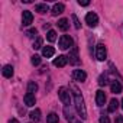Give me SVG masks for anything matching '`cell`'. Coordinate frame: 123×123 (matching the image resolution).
<instances>
[{"mask_svg": "<svg viewBox=\"0 0 123 123\" xmlns=\"http://www.w3.org/2000/svg\"><path fill=\"white\" fill-rule=\"evenodd\" d=\"M46 39H48L49 42L56 41V32H55V31H48V33H46Z\"/></svg>", "mask_w": 123, "mask_h": 123, "instance_id": "22", "label": "cell"}, {"mask_svg": "<svg viewBox=\"0 0 123 123\" xmlns=\"http://www.w3.org/2000/svg\"><path fill=\"white\" fill-rule=\"evenodd\" d=\"M58 29H61L62 32H65L68 28H70V23H68V19H65V18H62V19H59L58 20Z\"/></svg>", "mask_w": 123, "mask_h": 123, "instance_id": "14", "label": "cell"}, {"mask_svg": "<svg viewBox=\"0 0 123 123\" xmlns=\"http://www.w3.org/2000/svg\"><path fill=\"white\" fill-rule=\"evenodd\" d=\"M31 62H32V65H39L41 64V56L39 55H33L31 58Z\"/></svg>", "mask_w": 123, "mask_h": 123, "instance_id": "24", "label": "cell"}, {"mask_svg": "<svg viewBox=\"0 0 123 123\" xmlns=\"http://www.w3.org/2000/svg\"><path fill=\"white\" fill-rule=\"evenodd\" d=\"M100 123H110V119H109V116L103 114V116L100 117Z\"/></svg>", "mask_w": 123, "mask_h": 123, "instance_id": "28", "label": "cell"}, {"mask_svg": "<svg viewBox=\"0 0 123 123\" xmlns=\"http://www.w3.org/2000/svg\"><path fill=\"white\" fill-rule=\"evenodd\" d=\"M36 91H38V84L35 81H29V84H28V93L29 94H33Z\"/></svg>", "mask_w": 123, "mask_h": 123, "instance_id": "21", "label": "cell"}, {"mask_svg": "<svg viewBox=\"0 0 123 123\" xmlns=\"http://www.w3.org/2000/svg\"><path fill=\"white\" fill-rule=\"evenodd\" d=\"M59 122V117L56 113H49L46 116V123H58Z\"/></svg>", "mask_w": 123, "mask_h": 123, "instance_id": "19", "label": "cell"}, {"mask_svg": "<svg viewBox=\"0 0 123 123\" xmlns=\"http://www.w3.org/2000/svg\"><path fill=\"white\" fill-rule=\"evenodd\" d=\"M35 10H36L38 13H46V12L49 10V6H48L46 3H39V5L35 6Z\"/></svg>", "mask_w": 123, "mask_h": 123, "instance_id": "17", "label": "cell"}, {"mask_svg": "<svg viewBox=\"0 0 123 123\" xmlns=\"http://www.w3.org/2000/svg\"><path fill=\"white\" fill-rule=\"evenodd\" d=\"M42 42H43L42 38H36V41L33 42V46H32V48H33V49H41V48H42Z\"/></svg>", "mask_w": 123, "mask_h": 123, "instance_id": "23", "label": "cell"}, {"mask_svg": "<svg viewBox=\"0 0 123 123\" xmlns=\"http://www.w3.org/2000/svg\"><path fill=\"white\" fill-rule=\"evenodd\" d=\"M29 116H31V119H32L33 122H39V120H41V110H39V109H35V110L31 111Z\"/></svg>", "mask_w": 123, "mask_h": 123, "instance_id": "18", "label": "cell"}, {"mask_svg": "<svg viewBox=\"0 0 123 123\" xmlns=\"http://www.w3.org/2000/svg\"><path fill=\"white\" fill-rule=\"evenodd\" d=\"M58 96H59V100L62 101L65 106L70 104V91H68L65 87H59V90H58Z\"/></svg>", "mask_w": 123, "mask_h": 123, "instance_id": "5", "label": "cell"}, {"mask_svg": "<svg viewBox=\"0 0 123 123\" xmlns=\"http://www.w3.org/2000/svg\"><path fill=\"white\" fill-rule=\"evenodd\" d=\"M122 107H123V98H122Z\"/></svg>", "mask_w": 123, "mask_h": 123, "instance_id": "32", "label": "cell"}, {"mask_svg": "<svg viewBox=\"0 0 123 123\" xmlns=\"http://www.w3.org/2000/svg\"><path fill=\"white\" fill-rule=\"evenodd\" d=\"M117 107H119V101L116 98H111L110 100V104H109V111L110 113H114L117 110Z\"/></svg>", "mask_w": 123, "mask_h": 123, "instance_id": "20", "label": "cell"}, {"mask_svg": "<svg viewBox=\"0 0 123 123\" xmlns=\"http://www.w3.org/2000/svg\"><path fill=\"white\" fill-rule=\"evenodd\" d=\"M32 20H33L32 12H31V10H25V12L22 13V23H23V26H29V25L32 23Z\"/></svg>", "mask_w": 123, "mask_h": 123, "instance_id": "8", "label": "cell"}, {"mask_svg": "<svg viewBox=\"0 0 123 123\" xmlns=\"http://www.w3.org/2000/svg\"><path fill=\"white\" fill-rule=\"evenodd\" d=\"M23 100H25V104H26L28 107H32V106H35V103H36L35 94H29V93H26V94H25Z\"/></svg>", "mask_w": 123, "mask_h": 123, "instance_id": "12", "label": "cell"}, {"mask_svg": "<svg viewBox=\"0 0 123 123\" xmlns=\"http://www.w3.org/2000/svg\"><path fill=\"white\" fill-rule=\"evenodd\" d=\"M2 74H3V77H6V78H12V77H13V67H12V65H5L3 70H2Z\"/></svg>", "mask_w": 123, "mask_h": 123, "instance_id": "15", "label": "cell"}, {"mask_svg": "<svg viewBox=\"0 0 123 123\" xmlns=\"http://www.w3.org/2000/svg\"><path fill=\"white\" fill-rule=\"evenodd\" d=\"M54 54H55L54 46H43V48H42V55H43L45 58H51Z\"/></svg>", "mask_w": 123, "mask_h": 123, "instance_id": "16", "label": "cell"}, {"mask_svg": "<svg viewBox=\"0 0 123 123\" xmlns=\"http://www.w3.org/2000/svg\"><path fill=\"white\" fill-rule=\"evenodd\" d=\"M116 122H117V123H123V117H122V116H119V117L116 119Z\"/></svg>", "mask_w": 123, "mask_h": 123, "instance_id": "30", "label": "cell"}, {"mask_svg": "<svg viewBox=\"0 0 123 123\" xmlns=\"http://www.w3.org/2000/svg\"><path fill=\"white\" fill-rule=\"evenodd\" d=\"M58 43H59V48L61 49H70L74 45V41H73V38L70 35H62V36L59 38Z\"/></svg>", "mask_w": 123, "mask_h": 123, "instance_id": "2", "label": "cell"}, {"mask_svg": "<svg viewBox=\"0 0 123 123\" xmlns=\"http://www.w3.org/2000/svg\"><path fill=\"white\" fill-rule=\"evenodd\" d=\"M73 78L75 80V81H86V78H87V74L83 71V70H74L73 71Z\"/></svg>", "mask_w": 123, "mask_h": 123, "instance_id": "9", "label": "cell"}, {"mask_svg": "<svg viewBox=\"0 0 123 123\" xmlns=\"http://www.w3.org/2000/svg\"><path fill=\"white\" fill-rule=\"evenodd\" d=\"M98 84H100V86H101V87H103V86H106V84H107V77H106V75H104V74H103V75H100V77H98Z\"/></svg>", "mask_w": 123, "mask_h": 123, "instance_id": "26", "label": "cell"}, {"mask_svg": "<svg viewBox=\"0 0 123 123\" xmlns=\"http://www.w3.org/2000/svg\"><path fill=\"white\" fill-rule=\"evenodd\" d=\"M71 91H73V97H74V103H75V109L80 114V117L83 120L87 119V110H86V104H84V98H83V94L80 93L78 87L71 84Z\"/></svg>", "mask_w": 123, "mask_h": 123, "instance_id": "1", "label": "cell"}, {"mask_svg": "<svg viewBox=\"0 0 123 123\" xmlns=\"http://www.w3.org/2000/svg\"><path fill=\"white\" fill-rule=\"evenodd\" d=\"M96 56L98 61H104L107 58V49H106L104 43H98L96 46Z\"/></svg>", "mask_w": 123, "mask_h": 123, "instance_id": "4", "label": "cell"}, {"mask_svg": "<svg viewBox=\"0 0 123 123\" xmlns=\"http://www.w3.org/2000/svg\"><path fill=\"white\" fill-rule=\"evenodd\" d=\"M64 9H65V6H64L62 3H55V5L52 6L51 13H52V16H58V15H61V13L64 12Z\"/></svg>", "mask_w": 123, "mask_h": 123, "instance_id": "11", "label": "cell"}, {"mask_svg": "<svg viewBox=\"0 0 123 123\" xmlns=\"http://www.w3.org/2000/svg\"><path fill=\"white\" fill-rule=\"evenodd\" d=\"M110 90H111V93H114V94H119V93L122 91V84H120L119 81L113 80V81L110 83Z\"/></svg>", "mask_w": 123, "mask_h": 123, "instance_id": "13", "label": "cell"}, {"mask_svg": "<svg viewBox=\"0 0 123 123\" xmlns=\"http://www.w3.org/2000/svg\"><path fill=\"white\" fill-rule=\"evenodd\" d=\"M68 61H70V64H73V65L80 64V56H78V48L77 46L71 48V51L68 54Z\"/></svg>", "mask_w": 123, "mask_h": 123, "instance_id": "3", "label": "cell"}, {"mask_svg": "<svg viewBox=\"0 0 123 123\" xmlns=\"http://www.w3.org/2000/svg\"><path fill=\"white\" fill-rule=\"evenodd\" d=\"M36 33H38V31H36L35 28H32V29H29V31L26 32V35H28L29 38H33V36H36Z\"/></svg>", "mask_w": 123, "mask_h": 123, "instance_id": "27", "label": "cell"}, {"mask_svg": "<svg viewBox=\"0 0 123 123\" xmlns=\"http://www.w3.org/2000/svg\"><path fill=\"white\" fill-rule=\"evenodd\" d=\"M71 18H73V22H74V26H75V29H80V28H81V23H80L78 18H77L75 15H73Z\"/></svg>", "mask_w": 123, "mask_h": 123, "instance_id": "25", "label": "cell"}, {"mask_svg": "<svg viewBox=\"0 0 123 123\" xmlns=\"http://www.w3.org/2000/svg\"><path fill=\"white\" fill-rule=\"evenodd\" d=\"M9 123H19V122H18V119H12V120H10Z\"/></svg>", "mask_w": 123, "mask_h": 123, "instance_id": "31", "label": "cell"}, {"mask_svg": "<svg viewBox=\"0 0 123 123\" xmlns=\"http://www.w3.org/2000/svg\"><path fill=\"white\" fill-rule=\"evenodd\" d=\"M67 62H68V56H65V55H58V58H55V59H54V65H55V67H58V68L65 67V65H67Z\"/></svg>", "mask_w": 123, "mask_h": 123, "instance_id": "7", "label": "cell"}, {"mask_svg": "<svg viewBox=\"0 0 123 123\" xmlns=\"http://www.w3.org/2000/svg\"><path fill=\"white\" fill-rule=\"evenodd\" d=\"M78 5H80V6H88V5H90V2H81V0H80Z\"/></svg>", "mask_w": 123, "mask_h": 123, "instance_id": "29", "label": "cell"}, {"mask_svg": "<svg viewBox=\"0 0 123 123\" xmlns=\"http://www.w3.org/2000/svg\"><path fill=\"white\" fill-rule=\"evenodd\" d=\"M86 23H87L90 28L97 26V23H98V16H97L94 12H88V13L86 15Z\"/></svg>", "mask_w": 123, "mask_h": 123, "instance_id": "6", "label": "cell"}, {"mask_svg": "<svg viewBox=\"0 0 123 123\" xmlns=\"http://www.w3.org/2000/svg\"><path fill=\"white\" fill-rule=\"evenodd\" d=\"M96 103H97V106H100V107L106 104V94H104L103 90H98V91L96 93Z\"/></svg>", "mask_w": 123, "mask_h": 123, "instance_id": "10", "label": "cell"}]
</instances>
